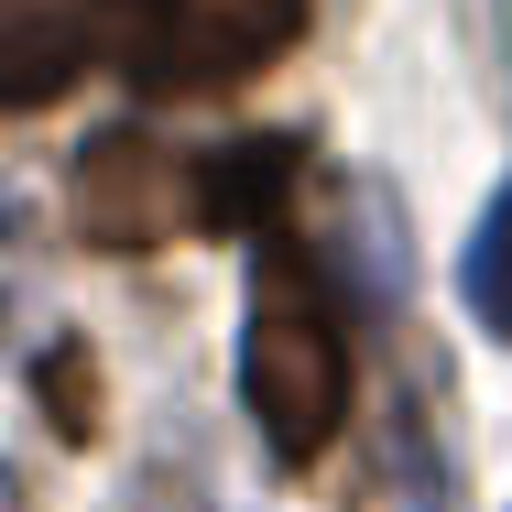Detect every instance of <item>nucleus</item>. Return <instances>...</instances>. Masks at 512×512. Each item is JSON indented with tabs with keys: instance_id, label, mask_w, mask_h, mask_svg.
Listing matches in <instances>:
<instances>
[{
	"instance_id": "nucleus-1",
	"label": "nucleus",
	"mask_w": 512,
	"mask_h": 512,
	"mask_svg": "<svg viewBox=\"0 0 512 512\" xmlns=\"http://www.w3.org/2000/svg\"><path fill=\"white\" fill-rule=\"evenodd\" d=\"M240 393L262 414L273 458H316L349 414V349H338V316L316 306V273L295 251H273V273H262V306L240 338Z\"/></svg>"
},
{
	"instance_id": "nucleus-2",
	"label": "nucleus",
	"mask_w": 512,
	"mask_h": 512,
	"mask_svg": "<svg viewBox=\"0 0 512 512\" xmlns=\"http://www.w3.org/2000/svg\"><path fill=\"white\" fill-rule=\"evenodd\" d=\"M306 0H120L109 11L99 66H120L142 99H197V88H240L295 44Z\"/></svg>"
},
{
	"instance_id": "nucleus-3",
	"label": "nucleus",
	"mask_w": 512,
	"mask_h": 512,
	"mask_svg": "<svg viewBox=\"0 0 512 512\" xmlns=\"http://www.w3.org/2000/svg\"><path fill=\"white\" fill-rule=\"evenodd\" d=\"M186 218V164L142 131H99L77 153V240L88 251H153Z\"/></svg>"
},
{
	"instance_id": "nucleus-4",
	"label": "nucleus",
	"mask_w": 512,
	"mask_h": 512,
	"mask_svg": "<svg viewBox=\"0 0 512 512\" xmlns=\"http://www.w3.org/2000/svg\"><path fill=\"white\" fill-rule=\"evenodd\" d=\"M120 0H0V109L55 99L77 66H99Z\"/></svg>"
},
{
	"instance_id": "nucleus-5",
	"label": "nucleus",
	"mask_w": 512,
	"mask_h": 512,
	"mask_svg": "<svg viewBox=\"0 0 512 512\" xmlns=\"http://www.w3.org/2000/svg\"><path fill=\"white\" fill-rule=\"evenodd\" d=\"M295 142L284 131H262V142H218L197 175H186V197H197L207 229H273L284 218V186H295Z\"/></svg>"
},
{
	"instance_id": "nucleus-6",
	"label": "nucleus",
	"mask_w": 512,
	"mask_h": 512,
	"mask_svg": "<svg viewBox=\"0 0 512 512\" xmlns=\"http://www.w3.org/2000/svg\"><path fill=\"white\" fill-rule=\"evenodd\" d=\"M469 306H480V327L491 338H512V186L491 197V218H480V240H469Z\"/></svg>"
},
{
	"instance_id": "nucleus-7",
	"label": "nucleus",
	"mask_w": 512,
	"mask_h": 512,
	"mask_svg": "<svg viewBox=\"0 0 512 512\" xmlns=\"http://www.w3.org/2000/svg\"><path fill=\"white\" fill-rule=\"evenodd\" d=\"M44 414H55L66 436H88V425H99V360H88L77 338H55V349H44Z\"/></svg>"
}]
</instances>
